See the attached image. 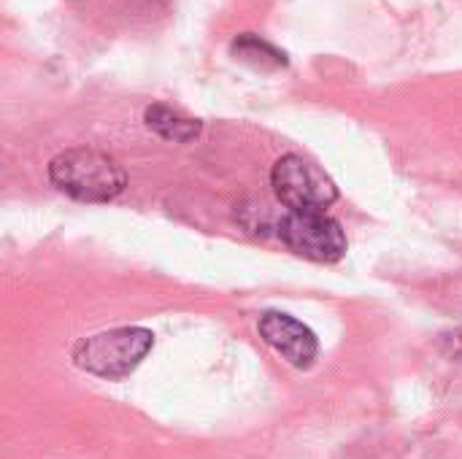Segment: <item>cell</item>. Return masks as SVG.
I'll return each mask as SVG.
<instances>
[{"label": "cell", "mask_w": 462, "mask_h": 459, "mask_svg": "<svg viewBox=\"0 0 462 459\" xmlns=\"http://www.w3.org/2000/svg\"><path fill=\"white\" fill-rule=\"evenodd\" d=\"M233 54L236 60L252 65V68H260V70H271V68H284L290 60L282 49H276L271 41L254 35V32H241L236 41H233Z\"/></svg>", "instance_id": "obj_7"}, {"label": "cell", "mask_w": 462, "mask_h": 459, "mask_svg": "<svg viewBox=\"0 0 462 459\" xmlns=\"http://www.w3.org/2000/svg\"><path fill=\"white\" fill-rule=\"evenodd\" d=\"M143 124L157 133L160 138L165 141H173V143H189L200 135L203 130V122L200 119H192L165 103H152L146 111H143Z\"/></svg>", "instance_id": "obj_6"}, {"label": "cell", "mask_w": 462, "mask_h": 459, "mask_svg": "<svg viewBox=\"0 0 462 459\" xmlns=\"http://www.w3.org/2000/svg\"><path fill=\"white\" fill-rule=\"evenodd\" d=\"M257 333L276 354H282L298 371L311 368L319 354V341L314 330L284 311H265L257 319Z\"/></svg>", "instance_id": "obj_5"}, {"label": "cell", "mask_w": 462, "mask_h": 459, "mask_svg": "<svg viewBox=\"0 0 462 459\" xmlns=\"http://www.w3.org/2000/svg\"><path fill=\"white\" fill-rule=\"evenodd\" d=\"M152 349H154V335L146 327H116L81 338L73 346L70 357L76 368L92 376L122 379L133 373Z\"/></svg>", "instance_id": "obj_2"}, {"label": "cell", "mask_w": 462, "mask_h": 459, "mask_svg": "<svg viewBox=\"0 0 462 459\" xmlns=\"http://www.w3.org/2000/svg\"><path fill=\"white\" fill-rule=\"evenodd\" d=\"M49 181L79 203H108L127 187V173L111 154L89 146L65 149L49 162Z\"/></svg>", "instance_id": "obj_1"}, {"label": "cell", "mask_w": 462, "mask_h": 459, "mask_svg": "<svg viewBox=\"0 0 462 459\" xmlns=\"http://www.w3.org/2000/svg\"><path fill=\"white\" fill-rule=\"evenodd\" d=\"M271 187L290 211H325L338 200L336 181L303 154H284L271 168Z\"/></svg>", "instance_id": "obj_3"}, {"label": "cell", "mask_w": 462, "mask_h": 459, "mask_svg": "<svg viewBox=\"0 0 462 459\" xmlns=\"http://www.w3.org/2000/svg\"><path fill=\"white\" fill-rule=\"evenodd\" d=\"M279 238L311 262H338L349 246L344 227L325 211H290L279 222Z\"/></svg>", "instance_id": "obj_4"}]
</instances>
